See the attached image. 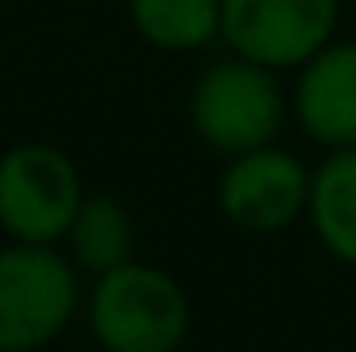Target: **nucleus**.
Listing matches in <instances>:
<instances>
[{"mask_svg": "<svg viewBox=\"0 0 356 352\" xmlns=\"http://www.w3.org/2000/svg\"><path fill=\"white\" fill-rule=\"evenodd\" d=\"M220 0H129L133 29L158 50H199L220 38Z\"/></svg>", "mask_w": 356, "mask_h": 352, "instance_id": "9d476101", "label": "nucleus"}, {"mask_svg": "<svg viewBox=\"0 0 356 352\" xmlns=\"http://www.w3.org/2000/svg\"><path fill=\"white\" fill-rule=\"evenodd\" d=\"M67 245H71L75 265L88 273H108L116 265L133 262L137 228H133L129 207L112 195H83V203L67 228Z\"/></svg>", "mask_w": 356, "mask_h": 352, "instance_id": "1a4fd4ad", "label": "nucleus"}, {"mask_svg": "<svg viewBox=\"0 0 356 352\" xmlns=\"http://www.w3.org/2000/svg\"><path fill=\"white\" fill-rule=\"evenodd\" d=\"M311 228L319 245L344 265H356V145L332 150L311 175Z\"/></svg>", "mask_w": 356, "mask_h": 352, "instance_id": "6e6552de", "label": "nucleus"}, {"mask_svg": "<svg viewBox=\"0 0 356 352\" xmlns=\"http://www.w3.org/2000/svg\"><path fill=\"white\" fill-rule=\"evenodd\" d=\"M83 203L79 166L46 141H21L0 154V228L13 241L54 245Z\"/></svg>", "mask_w": 356, "mask_h": 352, "instance_id": "20e7f679", "label": "nucleus"}, {"mask_svg": "<svg viewBox=\"0 0 356 352\" xmlns=\"http://www.w3.org/2000/svg\"><path fill=\"white\" fill-rule=\"evenodd\" d=\"M294 116L302 133L327 150L356 145V42H327L302 63Z\"/></svg>", "mask_w": 356, "mask_h": 352, "instance_id": "0eeeda50", "label": "nucleus"}, {"mask_svg": "<svg viewBox=\"0 0 356 352\" xmlns=\"http://www.w3.org/2000/svg\"><path fill=\"white\" fill-rule=\"evenodd\" d=\"M79 311L75 257L17 241L0 249V352L46 349Z\"/></svg>", "mask_w": 356, "mask_h": 352, "instance_id": "f03ea898", "label": "nucleus"}, {"mask_svg": "<svg viewBox=\"0 0 356 352\" xmlns=\"http://www.w3.org/2000/svg\"><path fill=\"white\" fill-rule=\"evenodd\" d=\"M88 323L108 352H170L191 332V303L166 269L124 262L95 273Z\"/></svg>", "mask_w": 356, "mask_h": 352, "instance_id": "f257e3e1", "label": "nucleus"}, {"mask_svg": "<svg viewBox=\"0 0 356 352\" xmlns=\"http://www.w3.org/2000/svg\"><path fill=\"white\" fill-rule=\"evenodd\" d=\"M191 129L211 154L224 158L273 145L282 129V88L273 67L245 54L211 63L191 91Z\"/></svg>", "mask_w": 356, "mask_h": 352, "instance_id": "7ed1b4c3", "label": "nucleus"}, {"mask_svg": "<svg viewBox=\"0 0 356 352\" xmlns=\"http://www.w3.org/2000/svg\"><path fill=\"white\" fill-rule=\"evenodd\" d=\"M216 199L232 228L282 232L311 207V170L294 154L277 145H261L228 158Z\"/></svg>", "mask_w": 356, "mask_h": 352, "instance_id": "423d86ee", "label": "nucleus"}, {"mask_svg": "<svg viewBox=\"0 0 356 352\" xmlns=\"http://www.w3.org/2000/svg\"><path fill=\"white\" fill-rule=\"evenodd\" d=\"M220 38L232 54L273 71L302 67L332 42L340 0H220Z\"/></svg>", "mask_w": 356, "mask_h": 352, "instance_id": "39448f33", "label": "nucleus"}]
</instances>
